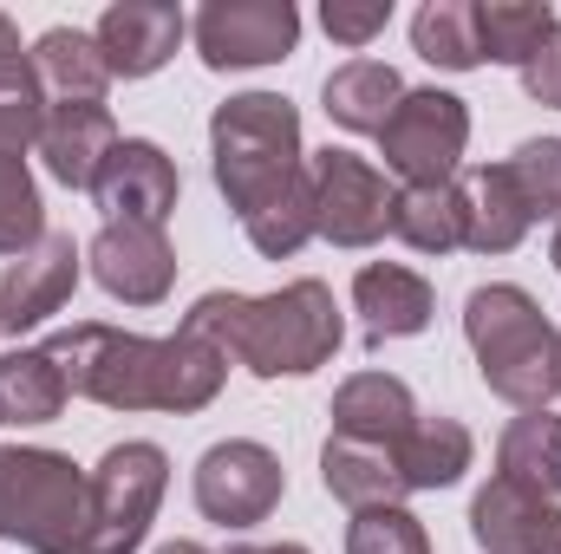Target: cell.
Masks as SVG:
<instances>
[{"label":"cell","mask_w":561,"mask_h":554,"mask_svg":"<svg viewBox=\"0 0 561 554\" xmlns=\"http://www.w3.org/2000/svg\"><path fill=\"white\" fill-rule=\"evenodd\" d=\"M53 366L66 372L72 399H92L105 412H203L216 405L222 379H229V359L196 339L190 326H176L170 339H144L125 326H105V320H79L66 333L46 339Z\"/></svg>","instance_id":"cell-1"},{"label":"cell","mask_w":561,"mask_h":554,"mask_svg":"<svg viewBox=\"0 0 561 554\" xmlns=\"http://www.w3.org/2000/svg\"><path fill=\"white\" fill-rule=\"evenodd\" d=\"M92 529V470L66 450L0 443V542L33 554H85Z\"/></svg>","instance_id":"cell-4"},{"label":"cell","mask_w":561,"mask_h":554,"mask_svg":"<svg viewBox=\"0 0 561 554\" xmlns=\"http://www.w3.org/2000/svg\"><path fill=\"white\" fill-rule=\"evenodd\" d=\"M320 483H327V496L346 503L353 516H359V509H392V503L412 496L405 476H399L392 443H353V437H327V450H320Z\"/></svg>","instance_id":"cell-19"},{"label":"cell","mask_w":561,"mask_h":554,"mask_svg":"<svg viewBox=\"0 0 561 554\" xmlns=\"http://www.w3.org/2000/svg\"><path fill=\"white\" fill-rule=\"evenodd\" d=\"M419 424V399L405 379L392 372H359L333 392V437H353V443H399L405 430Z\"/></svg>","instance_id":"cell-20"},{"label":"cell","mask_w":561,"mask_h":554,"mask_svg":"<svg viewBox=\"0 0 561 554\" xmlns=\"http://www.w3.org/2000/svg\"><path fill=\"white\" fill-rule=\"evenodd\" d=\"M157 554H209V549H196V542H163Z\"/></svg>","instance_id":"cell-38"},{"label":"cell","mask_w":561,"mask_h":554,"mask_svg":"<svg viewBox=\"0 0 561 554\" xmlns=\"http://www.w3.org/2000/svg\"><path fill=\"white\" fill-rule=\"evenodd\" d=\"M307 183H313V235H327L333 249H373L379 235H392L399 189L366 157L327 143L307 157Z\"/></svg>","instance_id":"cell-8"},{"label":"cell","mask_w":561,"mask_h":554,"mask_svg":"<svg viewBox=\"0 0 561 554\" xmlns=\"http://www.w3.org/2000/svg\"><path fill=\"white\" fill-rule=\"evenodd\" d=\"M327 118L333 125H346V131H386V118L399 112V99H405V79L386 66V59H346L333 79H327Z\"/></svg>","instance_id":"cell-21"},{"label":"cell","mask_w":561,"mask_h":554,"mask_svg":"<svg viewBox=\"0 0 561 554\" xmlns=\"http://www.w3.org/2000/svg\"><path fill=\"white\" fill-rule=\"evenodd\" d=\"M346 554H431V535H424V522L405 503H392V509H359L353 529H346Z\"/></svg>","instance_id":"cell-32"},{"label":"cell","mask_w":561,"mask_h":554,"mask_svg":"<svg viewBox=\"0 0 561 554\" xmlns=\"http://www.w3.org/2000/svg\"><path fill=\"white\" fill-rule=\"evenodd\" d=\"M287 496V470L268 443L255 437H229V443H209L203 463H196V509L222 529H255L268 522Z\"/></svg>","instance_id":"cell-9"},{"label":"cell","mask_w":561,"mask_h":554,"mask_svg":"<svg viewBox=\"0 0 561 554\" xmlns=\"http://www.w3.org/2000/svg\"><path fill=\"white\" fill-rule=\"evenodd\" d=\"M392 457H399L405 489H450V483L470 470L477 443H470V430H463L457 417H419V424L392 443Z\"/></svg>","instance_id":"cell-24"},{"label":"cell","mask_w":561,"mask_h":554,"mask_svg":"<svg viewBox=\"0 0 561 554\" xmlns=\"http://www.w3.org/2000/svg\"><path fill=\"white\" fill-rule=\"evenodd\" d=\"M386 20H392V0H327L320 7V26L340 46H373L386 33Z\"/></svg>","instance_id":"cell-33"},{"label":"cell","mask_w":561,"mask_h":554,"mask_svg":"<svg viewBox=\"0 0 561 554\" xmlns=\"http://www.w3.org/2000/svg\"><path fill=\"white\" fill-rule=\"evenodd\" d=\"M463 339L477 353V372L496 399L516 412H549L561 399V333L536 307V293L490 280L463 300Z\"/></svg>","instance_id":"cell-3"},{"label":"cell","mask_w":561,"mask_h":554,"mask_svg":"<svg viewBox=\"0 0 561 554\" xmlns=\"http://www.w3.org/2000/svg\"><path fill=\"white\" fill-rule=\"evenodd\" d=\"M412 46H419V59L444 66V72H470V66H483V46H477V7H470V0H424L419 20H412Z\"/></svg>","instance_id":"cell-29"},{"label":"cell","mask_w":561,"mask_h":554,"mask_svg":"<svg viewBox=\"0 0 561 554\" xmlns=\"http://www.w3.org/2000/svg\"><path fill=\"white\" fill-rule=\"evenodd\" d=\"M392 235L419 255H450L463 249V203L457 183H431V189H399L392 203Z\"/></svg>","instance_id":"cell-27"},{"label":"cell","mask_w":561,"mask_h":554,"mask_svg":"<svg viewBox=\"0 0 561 554\" xmlns=\"http://www.w3.org/2000/svg\"><path fill=\"white\" fill-rule=\"evenodd\" d=\"M99 53H105V72L112 79H150L176 39H183V13L170 0H118L99 13Z\"/></svg>","instance_id":"cell-15"},{"label":"cell","mask_w":561,"mask_h":554,"mask_svg":"<svg viewBox=\"0 0 561 554\" xmlns=\"http://www.w3.org/2000/svg\"><path fill=\"white\" fill-rule=\"evenodd\" d=\"M222 554H307L300 542H236V549H222Z\"/></svg>","instance_id":"cell-37"},{"label":"cell","mask_w":561,"mask_h":554,"mask_svg":"<svg viewBox=\"0 0 561 554\" xmlns=\"http://www.w3.org/2000/svg\"><path fill=\"white\" fill-rule=\"evenodd\" d=\"M46 131V92H13L0 99V150L7 157H26Z\"/></svg>","instance_id":"cell-34"},{"label":"cell","mask_w":561,"mask_h":554,"mask_svg":"<svg viewBox=\"0 0 561 554\" xmlns=\"http://www.w3.org/2000/svg\"><path fill=\"white\" fill-rule=\"evenodd\" d=\"M470 535L483 554H561V509L549 496L490 476L470 496Z\"/></svg>","instance_id":"cell-14"},{"label":"cell","mask_w":561,"mask_h":554,"mask_svg":"<svg viewBox=\"0 0 561 554\" xmlns=\"http://www.w3.org/2000/svg\"><path fill=\"white\" fill-rule=\"evenodd\" d=\"M72 287H79V242L59 235V229H46L0 275V333H26V326L53 320L72 300Z\"/></svg>","instance_id":"cell-12"},{"label":"cell","mask_w":561,"mask_h":554,"mask_svg":"<svg viewBox=\"0 0 561 554\" xmlns=\"http://www.w3.org/2000/svg\"><path fill=\"white\" fill-rule=\"evenodd\" d=\"M242 229H249L255 255H268V262L300 255V249L313 242V183H307V170H300L287 189H275L262 209H249V216H242Z\"/></svg>","instance_id":"cell-28"},{"label":"cell","mask_w":561,"mask_h":554,"mask_svg":"<svg viewBox=\"0 0 561 554\" xmlns=\"http://www.w3.org/2000/svg\"><path fill=\"white\" fill-rule=\"evenodd\" d=\"M112 150H118V125H112L105 105H92V99H59V105H46L39 157H46L53 183H66V189H92L99 170L112 163Z\"/></svg>","instance_id":"cell-16"},{"label":"cell","mask_w":561,"mask_h":554,"mask_svg":"<svg viewBox=\"0 0 561 554\" xmlns=\"http://www.w3.org/2000/svg\"><path fill=\"white\" fill-rule=\"evenodd\" d=\"M353 313L366 326V346H386V339H412V333L431 326L437 293H431L424 275L399 268V262H373V268L353 275Z\"/></svg>","instance_id":"cell-17"},{"label":"cell","mask_w":561,"mask_h":554,"mask_svg":"<svg viewBox=\"0 0 561 554\" xmlns=\"http://www.w3.org/2000/svg\"><path fill=\"white\" fill-rule=\"evenodd\" d=\"M556 33V7L549 0H483L477 7V46L496 66H529V53Z\"/></svg>","instance_id":"cell-26"},{"label":"cell","mask_w":561,"mask_h":554,"mask_svg":"<svg viewBox=\"0 0 561 554\" xmlns=\"http://www.w3.org/2000/svg\"><path fill=\"white\" fill-rule=\"evenodd\" d=\"M523 92H529L536 105L561 112V20H556V33L529 53V66H523Z\"/></svg>","instance_id":"cell-35"},{"label":"cell","mask_w":561,"mask_h":554,"mask_svg":"<svg viewBox=\"0 0 561 554\" xmlns=\"http://www.w3.org/2000/svg\"><path fill=\"white\" fill-rule=\"evenodd\" d=\"M66 399H72V385L46 346L0 353V424H53L66 412Z\"/></svg>","instance_id":"cell-25"},{"label":"cell","mask_w":561,"mask_h":554,"mask_svg":"<svg viewBox=\"0 0 561 554\" xmlns=\"http://www.w3.org/2000/svg\"><path fill=\"white\" fill-rule=\"evenodd\" d=\"M176 189H183V183H176V163H170L150 138H118L112 163H105L99 183H92L105 222H150V229L170 222Z\"/></svg>","instance_id":"cell-13"},{"label":"cell","mask_w":561,"mask_h":554,"mask_svg":"<svg viewBox=\"0 0 561 554\" xmlns=\"http://www.w3.org/2000/svg\"><path fill=\"white\" fill-rule=\"evenodd\" d=\"M463 143H470V112H463V99H457V92H437V85H419V92H405L399 112L386 118L379 157H386V170H392L405 189H431V183H457Z\"/></svg>","instance_id":"cell-7"},{"label":"cell","mask_w":561,"mask_h":554,"mask_svg":"<svg viewBox=\"0 0 561 554\" xmlns=\"http://www.w3.org/2000/svg\"><path fill=\"white\" fill-rule=\"evenodd\" d=\"M190 33L209 72H249V66H275L294 53L300 7L294 0H209Z\"/></svg>","instance_id":"cell-10"},{"label":"cell","mask_w":561,"mask_h":554,"mask_svg":"<svg viewBox=\"0 0 561 554\" xmlns=\"http://www.w3.org/2000/svg\"><path fill=\"white\" fill-rule=\"evenodd\" d=\"M85 262H92V280L125 307H157L176 287V249L150 222H105L92 235Z\"/></svg>","instance_id":"cell-11"},{"label":"cell","mask_w":561,"mask_h":554,"mask_svg":"<svg viewBox=\"0 0 561 554\" xmlns=\"http://www.w3.org/2000/svg\"><path fill=\"white\" fill-rule=\"evenodd\" d=\"M13 92H46V85L33 72V53L20 46V26L0 13V99H13Z\"/></svg>","instance_id":"cell-36"},{"label":"cell","mask_w":561,"mask_h":554,"mask_svg":"<svg viewBox=\"0 0 561 554\" xmlns=\"http://www.w3.org/2000/svg\"><path fill=\"white\" fill-rule=\"evenodd\" d=\"M170 489V457L157 443H112L92 470V529H85V554H138L157 503Z\"/></svg>","instance_id":"cell-6"},{"label":"cell","mask_w":561,"mask_h":554,"mask_svg":"<svg viewBox=\"0 0 561 554\" xmlns=\"http://www.w3.org/2000/svg\"><path fill=\"white\" fill-rule=\"evenodd\" d=\"M503 170H510L516 196L529 203V216H549V222H561V138L516 143V157H510Z\"/></svg>","instance_id":"cell-31"},{"label":"cell","mask_w":561,"mask_h":554,"mask_svg":"<svg viewBox=\"0 0 561 554\" xmlns=\"http://www.w3.org/2000/svg\"><path fill=\"white\" fill-rule=\"evenodd\" d=\"M496 476L529 489V496H549L556 503L561 489V417L556 412H523L503 443H496Z\"/></svg>","instance_id":"cell-23"},{"label":"cell","mask_w":561,"mask_h":554,"mask_svg":"<svg viewBox=\"0 0 561 554\" xmlns=\"http://www.w3.org/2000/svg\"><path fill=\"white\" fill-rule=\"evenodd\" d=\"M209 170H216V189L229 196L236 216L262 209L275 189H287L307 170V157H300V112L280 92L222 99L216 118H209Z\"/></svg>","instance_id":"cell-5"},{"label":"cell","mask_w":561,"mask_h":554,"mask_svg":"<svg viewBox=\"0 0 561 554\" xmlns=\"http://www.w3.org/2000/svg\"><path fill=\"white\" fill-rule=\"evenodd\" d=\"M457 203H463V249L470 255H510L529 235V203L516 196L503 163H477L457 176Z\"/></svg>","instance_id":"cell-18"},{"label":"cell","mask_w":561,"mask_h":554,"mask_svg":"<svg viewBox=\"0 0 561 554\" xmlns=\"http://www.w3.org/2000/svg\"><path fill=\"white\" fill-rule=\"evenodd\" d=\"M33 72H39V85L53 99H92V105H105V85H112L99 39L79 33V26H46L33 39Z\"/></svg>","instance_id":"cell-22"},{"label":"cell","mask_w":561,"mask_h":554,"mask_svg":"<svg viewBox=\"0 0 561 554\" xmlns=\"http://www.w3.org/2000/svg\"><path fill=\"white\" fill-rule=\"evenodd\" d=\"M183 326L209 339L222 359L249 366L255 379L320 372L346 339L327 280H287L280 293H203L183 313Z\"/></svg>","instance_id":"cell-2"},{"label":"cell","mask_w":561,"mask_h":554,"mask_svg":"<svg viewBox=\"0 0 561 554\" xmlns=\"http://www.w3.org/2000/svg\"><path fill=\"white\" fill-rule=\"evenodd\" d=\"M46 235V209H39V183L26 170V157L0 150V255H26Z\"/></svg>","instance_id":"cell-30"},{"label":"cell","mask_w":561,"mask_h":554,"mask_svg":"<svg viewBox=\"0 0 561 554\" xmlns=\"http://www.w3.org/2000/svg\"><path fill=\"white\" fill-rule=\"evenodd\" d=\"M549 255H556V268H561V229H556V249H549Z\"/></svg>","instance_id":"cell-39"}]
</instances>
